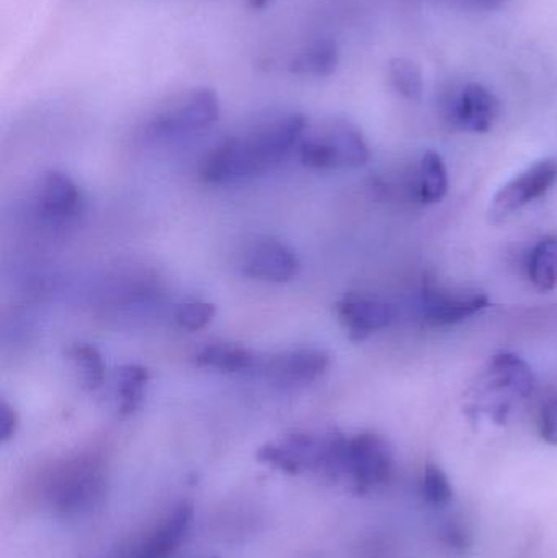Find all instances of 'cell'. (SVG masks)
Listing matches in <instances>:
<instances>
[{"label": "cell", "mask_w": 557, "mask_h": 558, "mask_svg": "<svg viewBox=\"0 0 557 558\" xmlns=\"http://www.w3.org/2000/svg\"><path fill=\"white\" fill-rule=\"evenodd\" d=\"M349 438L337 429L296 432L257 451L258 462L287 475L314 474L330 482L346 477Z\"/></svg>", "instance_id": "7a4b0ae2"}, {"label": "cell", "mask_w": 557, "mask_h": 558, "mask_svg": "<svg viewBox=\"0 0 557 558\" xmlns=\"http://www.w3.org/2000/svg\"><path fill=\"white\" fill-rule=\"evenodd\" d=\"M20 416L7 400L0 402V441L9 442L19 432Z\"/></svg>", "instance_id": "4316f807"}, {"label": "cell", "mask_w": 557, "mask_h": 558, "mask_svg": "<svg viewBox=\"0 0 557 558\" xmlns=\"http://www.w3.org/2000/svg\"><path fill=\"white\" fill-rule=\"evenodd\" d=\"M336 312L350 340L356 343L376 331L385 330L398 317V311L389 302L355 294L340 299Z\"/></svg>", "instance_id": "7c38bea8"}, {"label": "cell", "mask_w": 557, "mask_h": 558, "mask_svg": "<svg viewBox=\"0 0 557 558\" xmlns=\"http://www.w3.org/2000/svg\"><path fill=\"white\" fill-rule=\"evenodd\" d=\"M395 472V452L382 435L359 433L349 438L346 477L355 494L366 495L388 484Z\"/></svg>", "instance_id": "52a82bcc"}, {"label": "cell", "mask_w": 557, "mask_h": 558, "mask_svg": "<svg viewBox=\"0 0 557 558\" xmlns=\"http://www.w3.org/2000/svg\"><path fill=\"white\" fill-rule=\"evenodd\" d=\"M216 315V307L211 302L189 301L177 307L175 322L179 327L189 331L203 330L206 325L211 324Z\"/></svg>", "instance_id": "cb8c5ba5"}, {"label": "cell", "mask_w": 557, "mask_h": 558, "mask_svg": "<svg viewBox=\"0 0 557 558\" xmlns=\"http://www.w3.org/2000/svg\"><path fill=\"white\" fill-rule=\"evenodd\" d=\"M419 199L425 205L441 202L448 193V172L440 154L428 150L419 163Z\"/></svg>", "instance_id": "d6986e66"}, {"label": "cell", "mask_w": 557, "mask_h": 558, "mask_svg": "<svg viewBox=\"0 0 557 558\" xmlns=\"http://www.w3.org/2000/svg\"><path fill=\"white\" fill-rule=\"evenodd\" d=\"M529 278L538 291L548 292L557 286V238L548 235L533 247L529 260Z\"/></svg>", "instance_id": "ffe728a7"}, {"label": "cell", "mask_w": 557, "mask_h": 558, "mask_svg": "<svg viewBox=\"0 0 557 558\" xmlns=\"http://www.w3.org/2000/svg\"><path fill=\"white\" fill-rule=\"evenodd\" d=\"M535 389V373L523 357L513 353L496 354L471 389L473 407L504 423L512 407L530 399Z\"/></svg>", "instance_id": "277c9868"}, {"label": "cell", "mask_w": 557, "mask_h": 558, "mask_svg": "<svg viewBox=\"0 0 557 558\" xmlns=\"http://www.w3.org/2000/svg\"><path fill=\"white\" fill-rule=\"evenodd\" d=\"M221 114V101L213 88H192L159 108L147 123V134L157 140L192 136L209 130Z\"/></svg>", "instance_id": "8992f818"}, {"label": "cell", "mask_w": 557, "mask_h": 558, "mask_svg": "<svg viewBox=\"0 0 557 558\" xmlns=\"http://www.w3.org/2000/svg\"><path fill=\"white\" fill-rule=\"evenodd\" d=\"M332 357L320 348H293L270 357H262L261 371L274 383L310 384L329 371Z\"/></svg>", "instance_id": "30bf717a"}, {"label": "cell", "mask_w": 557, "mask_h": 558, "mask_svg": "<svg viewBox=\"0 0 557 558\" xmlns=\"http://www.w3.org/2000/svg\"><path fill=\"white\" fill-rule=\"evenodd\" d=\"M195 510L189 501H180L164 514L143 536L137 537L120 558H170L180 549L192 530Z\"/></svg>", "instance_id": "9c48e42d"}, {"label": "cell", "mask_w": 557, "mask_h": 558, "mask_svg": "<svg viewBox=\"0 0 557 558\" xmlns=\"http://www.w3.org/2000/svg\"><path fill=\"white\" fill-rule=\"evenodd\" d=\"M557 182V159L546 157L513 177L491 199L487 219L493 225L507 221L510 216L545 196Z\"/></svg>", "instance_id": "ba28073f"}, {"label": "cell", "mask_w": 557, "mask_h": 558, "mask_svg": "<svg viewBox=\"0 0 557 558\" xmlns=\"http://www.w3.org/2000/svg\"><path fill=\"white\" fill-rule=\"evenodd\" d=\"M68 357L74 363L75 369L81 373V383L84 389H100L105 377V363L100 351L90 343H74L68 348Z\"/></svg>", "instance_id": "44dd1931"}, {"label": "cell", "mask_w": 557, "mask_h": 558, "mask_svg": "<svg viewBox=\"0 0 557 558\" xmlns=\"http://www.w3.org/2000/svg\"><path fill=\"white\" fill-rule=\"evenodd\" d=\"M298 159L307 169H359L370 160V147L362 130L346 118L324 121L306 134L296 147Z\"/></svg>", "instance_id": "5b68a950"}, {"label": "cell", "mask_w": 557, "mask_h": 558, "mask_svg": "<svg viewBox=\"0 0 557 558\" xmlns=\"http://www.w3.org/2000/svg\"><path fill=\"white\" fill-rule=\"evenodd\" d=\"M389 75H391L392 87L401 94L402 97L411 101H419L424 94V81L422 72L415 62L408 58L392 59L389 64Z\"/></svg>", "instance_id": "7402d4cb"}, {"label": "cell", "mask_w": 557, "mask_h": 558, "mask_svg": "<svg viewBox=\"0 0 557 558\" xmlns=\"http://www.w3.org/2000/svg\"><path fill=\"white\" fill-rule=\"evenodd\" d=\"M540 436L548 445L557 446V397L548 400L542 409Z\"/></svg>", "instance_id": "484cf974"}, {"label": "cell", "mask_w": 557, "mask_h": 558, "mask_svg": "<svg viewBox=\"0 0 557 558\" xmlns=\"http://www.w3.org/2000/svg\"><path fill=\"white\" fill-rule=\"evenodd\" d=\"M499 114V98L481 84L464 85L448 108L450 123L467 133H487Z\"/></svg>", "instance_id": "4fadbf2b"}, {"label": "cell", "mask_w": 557, "mask_h": 558, "mask_svg": "<svg viewBox=\"0 0 557 558\" xmlns=\"http://www.w3.org/2000/svg\"><path fill=\"white\" fill-rule=\"evenodd\" d=\"M150 374L140 364H126L117 373V410L121 416H130L140 409L149 384Z\"/></svg>", "instance_id": "ac0fdd59"}, {"label": "cell", "mask_w": 557, "mask_h": 558, "mask_svg": "<svg viewBox=\"0 0 557 558\" xmlns=\"http://www.w3.org/2000/svg\"><path fill=\"white\" fill-rule=\"evenodd\" d=\"M441 539H444L445 546L450 547L455 553H464L470 549L471 546V533L467 526L461 523H448L447 526L441 531Z\"/></svg>", "instance_id": "d4e9b609"}, {"label": "cell", "mask_w": 557, "mask_h": 558, "mask_svg": "<svg viewBox=\"0 0 557 558\" xmlns=\"http://www.w3.org/2000/svg\"><path fill=\"white\" fill-rule=\"evenodd\" d=\"M193 364L219 373L241 374L258 371L262 356L238 343H208L198 348L192 356Z\"/></svg>", "instance_id": "2e32d148"}, {"label": "cell", "mask_w": 557, "mask_h": 558, "mask_svg": "<svg viewBox=\"0 0 557 558\" xmlns=\"http://www.w3.org/2000/svg\"><path fill=\"white\" fill-rule=\"evenodd\" d=\"M271 0H247L249 5H251V9L254 10H264L267 9L268 3H270Z\"/></svg>", "instance_id": "83f0119b"}, {"label": "cell", "mask_w": 557, "mask_h": 558, "mask_svg": "<svg viewBox=\"0 0 557 558\" xmlns=\"http://www.w3.org/2000/svg\"><path fill=\"white\" fill-rule=\"evenodd\" d=\"M107 482V465L101 454L81 451L49 469L43 481V498L56 513L77 517L101 504Z\"/></svg>", "instance_id": "3957f363"}, {"label": "cell", "mask_w": 557, "mask_h": 558, "mask_svg": "<svg viewBox=\"0 0 557 558\" xmlns=\"http://www.w3.org/2000/svg\"><path fill=\"white\" fill-rule=\"evenodd\" d=\"M339 46L334 39H317L298 52L290 62V72L300 77H330L339 68Z\"/></svg>", "instance_id": "e0dca14e"}, {"label": "cell", "mask_w": 557, "mask_h": 558, "mask_svg": "<svg viewBox=\"0 0 557 558\" xmlns=\"http://www.w3.org/2000/svg\"><path fill=\"white\" fill-rule=\"evenodd\" d=\"M422 497L432 507H447L453 500V487L450 478L438 465L428 464L421 481Z\"/></svg>", "instance_id": "603a6c76"}, {"label": "cell", "mask_w": 557, "mask_h": 558, "mask_svg": "<svg viewBox=\"0 0 557 558\" xmlns=\"http://www.w3.org/2000/svg\"><path fill=\"white\" fill-rule=\"evenodd\" d=\"M310 128L304 114L275 118L244 137H229L203 160L199 175L209 185L254 179L271 172L296 149Z\"/></svg>", "instance_id": "6da1fadb"}, {"label": "cell", "mask_w": 557, "mask_h": 558, "mask_svg": "<svg viewBox=\"0 0 557 558\" xmlns=\"http://www.w3.org/2000/svg\"><path fill=\"white\" fill-rule=\"evenodd\" d=\"M489 307V298L483 292L470 294H438L428 292L425 298L424 317L435 327L460 324Z\"/></svg>", "instance_id": "9a60e30c"}, {"label": "cell", "mask_w": 557, "mask_h": 558, "mask_svg": "<svg viewBox=\"0 0 557 558\" xmlns=\"http://www.w3.org/2000/svg\"><path fill=\"white\" fill-rule=\"evenodd\" d=\"M35 203L39 219L52 226L69 225L84 208L81 189L62 172H49L43 177Z\"/></svg>", "instance_id": "8fae6325"}, {"label": "cell", "mask_w": 557, "mask_h": 558, "mask_svg": "<svg viewBox=\"0 0 557 558\" xmlns=\"http://www.w3.org/2000/svg\"><path fill=\"white\" fill-rule=\"evenodd\" d=\"M242 270L262 281L288 282L296 277L300 260L290 245L278 239H261L245 254Z\"/></svg>", "instance_id": "5bb4252c"}]
</instances>
